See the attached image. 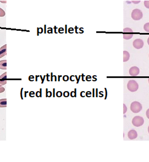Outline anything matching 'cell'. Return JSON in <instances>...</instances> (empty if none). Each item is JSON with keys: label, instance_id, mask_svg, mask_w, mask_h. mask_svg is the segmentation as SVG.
<instances>
[{"label": "cell", "instance_id": "obj_7", "mask_svg": "<svg viewBox=\"0 0 149 162\" xmlns=\"http://www.w3.org/2000/svg\"><path fill=\"white\" fill-rule=\"evenodd\" d=\"M138 136L137 132L135 130H130L128 133V137L130 140H134Z\"/></svg>", "mask_w": 149, "mask_h": 162}, {"label": "cell", "instance_id": "obj_20", "mask_svg": "<svg viewBox=\"0 0 149 162\" xmlns=\"http://www.w3.org/2000/svg\"><path fill=\"white\" fill-rule=\"evenodd\" d=\"M63 80L65 81H68V79H69V78H68V76H64L63 77Z\"/></svg>", "mask_w": 149, "mask_h": 162}, {"label": "cell", "instance_id": "obj_3", "mask_svg": "<svg viewBox=\"0 0 149 162\" xmlns=\"http://www.w3.org/2000/svg\"><path fill=\"white\" fill-rule=\"evenodd\" d=\"M143 12L139 9H135L132 11L131 18L135 20H139L143 18Z\"/></svg>", "mask_w": 149, "mask_h": 162}, {"label": "cell", "instance_id": "obj_16", "mask_svg": "<svg viewBox=\"0 0 149 162\" xmlns=\"http://www.w3.org/2000/svg\"><path fill=\"white\" fill-rule=\"evenodd\" d=\"M5 15H6L5 12L2 8H0V17H4Z\"/></svg>", "mask_w": 149, "mask_h": 162}, {"label": "cell", "instance_id": "obj_27", "mask_svg": "<svg viewBox=\"0 0 149 162\" xmlns=\"http://www.w3.org/2000/svg\"><path fill=\"white\" fill-rule=\"evenodd\" d=\"M148 81H149V79H148Z\"/></svg>", "mask_w": 149, "mask_h": 162}, {"label": "cell", "instance_id": "obj_9", "mask_svg": "<svg viewBox=\"0 0 149 162\" xmlns=\"http://www.w3.org/2000/svg\"><path fill=\"white\" fill-rule=\"evenodd\" d=\"M7 54V45L5 44L0 48V58L5 56Z\"/></svg>", "mask_w": 149, "mask_h": 162}, {"label": "cell", "instance_id": "obj_8", "mask_svg": "<svg viewBox=\"0 0 149 162\" xmlns=\"http://www.w3.org/2000/svg\"><path fill=\"white\" fill-rule=\"evenodd\" d=\"M7 84V73H4L0 76V86Z\"/></svg>", "mask_w": 149, "mask_h": 162}, {"label": "cell", "instance_id": "obj_23", "mask_svg": "<svg viewBox=\"0 0 149 162\" xmlns=\"http://www.w3.org/2000/svg\"><path fill=\"white\" fill-rule=\"evenodd\" d=\"M132 2L134 3H139L140 2V1H132Z\"/></svg>", "mask_w": 149, "mask_h": 162}, {"label": "cell", "instance_id": "obj_24", "mask_svg": "<svg viewBox=\"0 0 149 162\" xmlns=\"http://www.w3.org/2000/svg\"><path fill=\"white\" fill-rule=\"evenodd\" d=\"M0 2L2 3H7L6 1H0Z\"/></svg>", "mask_w": 149, "mask_h": 162}, {"label": "cell", "instance_id": "obj_22", "mask_svg": "<svg viewBox=\"0 0 149 162\" xmlns=\"http://www.w3.org/2000/svg\"><path fill=\"white\" fill-rule=\"evenodd\" d=\"M146 117L147 118L149 119V109H148L147 111H146Z\"/></svg>", "mask_w": 149, "mask_h": 162}, {"label": "cell", "instance_id": "obj_1", "mask_svg": "<svg viewBox=\"0 0 149 162\" xmlns=\"http://www.w3.org/2000/svg\"><path fill=\"white\" fill-rule=\"evenodd\" d=\"M130 110L134 113H138L142 110V105L139 102L134 101L130 105Z\"/></svg>", "mask_w": 149, "mask_h": 162}, {"label": "cell", "instance_id": "obj_17", "mask_svg": "<svg viewBox=\"0 0 149 162\" xmlns=\"http://www.w3.org/2000/svg\"><path fill=\"white\" fill-rule=\"evenodd\" d=\"M144 5L146 8H149V0H146L144 1Z\"/></svg>", "mask_w": 149, "mask_h": 162}, {"label": "cell", "instance_id": "obj_10", "mask_svg": "<svg viewBox=\"0 0 149 162\" xmlns=\"http://www.w3.org/2000/svg\"><path fill=\"white\" fill-rule=\"evenodd\" d=\"M0 69H2V70H6V60H0Z\"/></svg>", "mask_w": 149, "mask_h": 162}, {"label": "cell", "instance_id": "obj_4", "mask_svg": "<svg viewBox=\"0 0 149 162\" xmlns=\"http://www.w3.org/2000/svg\"><path fill=\"white\" fill-rule=\"evenodd\" d=\"M144 123V120L143 117L140 116H136L133 118L132 120V124L134 126L136 127H139L143 125Z\"/></svg>", "mask_w": 149, "mask_h": 162}, {"label": "cell", "instance_id": "obj_2", "mask_svg": "<svg viewBox=\"0 0 149 162\" xmlns=\"http://www.w3.org/2000/svg\"><path fill=\"white\" fill-rule=\"evenodd\" d=\"M127 88L130 92H136L138 90L139 85L134 80H130L127 84Z\"/></svg>", "mask_w": 149, "mask_h": 162}, {"label": "cell", "instance_id": "obj_25", "mask_svg": "<svg viewBox=\"0 0 149 162\" xmlns=\"http://www.w3.org/2000/svg\"><path fill=\"white\" fill-rule=\"evenodd\" d=\"M148 45H149V37L148 38Z\"/></svg>", "mask_w": 149, "mask_h": 162}, {"label": "cell", "instance_id": "obj_5", "mask_svg": "<svg viewBox=\"0 0 149 162\" xmlns=\"http://www.w3.org/2000/svg\"><path fill=\"white\" fill-rule=\"evenodd\" d=\"M133 46L136 49H140L143 48L144 46V42L143 40L140 39H137L135 40L133 43Z\"/></svg>", "mask_w": 149, "mask_h": 162}, {"label": "cell", "instance_id": "obj_6", "mask_svg": "<svg viewBox=\"0 0 149 162\" xmlns=\"http://www.w3.org/2000/svg\"><path fill=\"white\" fill-rule=\"evenodd\" d=\"M130 75L132 77H136L139 75L140 73V70L139 68L137 67H133L131 68H130L129 71Z\"/></svg>", "mask_w": 149, "mask_h": 162}, {"label": "cell", "instance_id": "obj_21", "mask_svg": "<svg viewBox=\"0 0 149 162\" xmlns=\"http://www.w3.org/2000/svg\"><path fill=\"white\" fill-rule=\"evenodd\" d=\"M62 93L61 92H60V91L57 92V96L58 97H61V96H62Z\"/></svg>", "mask_w": 149, "mask_h": 162}, {"label": "cell", "instance_id": "obj_19", "mask_svg": "<svg viewBox=\"0 0 149 162\" xmlns=\"http://www.w3.org/2000/svg\"><path fill=\"white\" fill-rule=\"evenodd\" d=\"M5 91V89L3 86H0V93H2Z\"/></svg>", "mask_w": 149, "mask_h": 162}, {"label": "cell", "instance_id": "obj_12", "mask_svg": "<svg viewBox=\"0 0 149 162\" xmlns=\"http://www.w3.org/2000/svg\"><path fill=\"white\" fill-rule=\"evenodd\" d=\"M7 107V99H0V108H6Z\"/></svg>", "mask_w": 149, "mask_h": 162}, {"label": "cell", "instance_id": "obj_13", "mask_svg": "<svg viewBox=\"0 0 149 162\" xmlns=\"http://www.w3.org/2000/svg\"><path fill=\"white\" fill-rule=\"evenodd\" d=\"M133 36V34H123V38L125 40H129L131 39Z\"/></svg>", "mask_w": 149, "mask_h": 162}, {"label": "cell", "instance_id": "obj_15", "mask_svg": "<svg viewBox=\"0 0 149 162\" xmlns=\"http://www.w3.org/2000/svg\"><path fill=\"white\" fill-rule=\"evenodd\" d=\"M123 32H133V30L129 28H126L123 29Z\"/></svg>", "mask_w": 149, "mask_h": 162}, {"label": "cell", "instance_id": "obj_14", "mask_svg": "<svg viewBox=\"0 0 149 162\" xmlns=\"http://www.w3.org/2000/svg\"><path fill=\"white\" fill-rule=\"evenodd\" d=\"M144 29L145 32H149V23H147L144 26Z\"/></svg>", "mask_w": 149, "mask_h": 162}, {"label": "cell", "instance_id": "obj_11", "mask_svg": "<svg viewBox=\"0 0 149 162\" xmlns=\"http://www.w3.org/2000/svg\"><path fill=\"white\" fill-rule=\"evenodd\" d=\"M130 58L129 53L126 51H123V62H127Z\"/></svg>", "mask_w": 149, "mask_h": 162}, {"label": "cell", "instance_id": "obj_26", "mask_svg": "<svg viewBox=\"0 0 149 162\" xmlns=\"http://www.w3.org/2000/svg\"><path fill=\"white\" fill-rule=\"evenodd\" d=\"M148 132H149V127H148Z\"/></svg>", "mask_w": 149, "mask_h": 162}, {"label": "cell", "instance_id": "obj_18", "mask_svg": "<svg viewBox=\"0 0 149 162\" xmlns=\"http://www.w3.org/2000/svg\"><path fill=\"white\" fill-rule=\"evenodd\" d=\"M127 106H125V104H123V114H125L127 112Z\"/></svg>", "mask_w": 149, "mask_h": 162}]
</instances>
